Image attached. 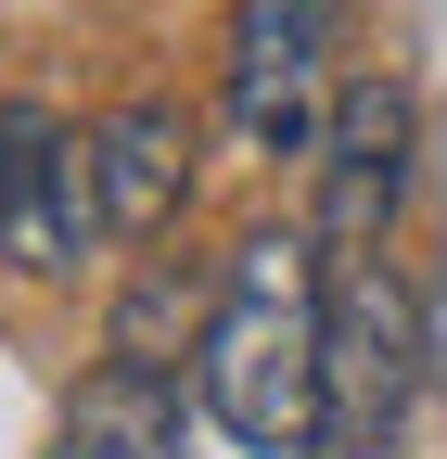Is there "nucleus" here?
<instances>
[{
    "mask_svg": "<svg viewBox=\"0 0 447 459\" xmlns=\"http://www.w3.org/2000/svg\"><path fill=\"white\" fill-rule=\"evenodd\" d=\"M116 243V217H102V166L90 141H65L51 115H0V255L26 281H65Z\"/></svg>",
    "mask_w": 447,
    "mask_h": 459,
    "instance_id": "20e7f679",
    "label": "nucleus"
},
{
    "mask_svg": "<svg viewBox=\"0 0 447 459\" xmlns=\"http://www.w3.org/2000/svg\"><path fill=\"white\" fill-rule=\"evenodd\" d=\"M358 0H243L231 13V128L256 153H320L332 128V51H346Z\"/></svg>",
    "mask_w": 447,
    "mask_h": 459,
    "instance_id": "f03ea898",
    "label": "nucleus"
},
{
    "mask_svg": "<svg viewBox=\"0 0 447 459\" xmlns=\"http://www.w3.org/2000/svg\"><path fill=\"white\" fill-rule=\"evenodd\" d=\"M192 383L231 446L307 459L332 446V268L320 230H243L217 268V319L192 344Z\"/></svg>",
    "mask_w": 447,
    "mask_h": 459,
    "instance_id": "f257e3e1",
    "label": "nucleus"
},
{
    "mask_svg": "<svg viewBox=\"0 0 447 459\" xmlns=\"http://www.w3.org/2000/svg\"><path fill=\"white\" fill-rule=\"evenodd\" d=\"M51 459H180V383L166 370H102L77 409H65V434H51Z\"/></svg>",
    "mask_w": 447,
    "mask_h": 459,
    "instance_id": "0eeeda50",
    "label": "nucleus"
},
{
    "mask_svg": "<svg viewBox=\"0 0 447 459\" xmlns=\"http://www.w3.org/2000/svg\"><path fill=\"white\" fill-rule=\"evenodd\" d=\"M205 319H217V281H192L180 255H153V268L128 281V307H116V358H128V370H166V358H180L166 332L205 344Z\"/></svg>",
    "mask_w": 447,
    "mask_h": 459,
    "instance_id": "6e6552de",
    "label": "nucleus"
},
{
    "mask_svg": "<svg viewBox=\"0 0 447 459\" xmlns=\"http://www.w3.org/2000/svg\"><path fill=\"white\" fill-rule=\"evenodd\" d=\"M90 166H102V217H116V243L180 217V179H192V128L166 102H128L116 128H90Z\"/></svg>",
    "mask_w": 447,
    "mask_h": 459,
    "instance_id": "423d86ee",
    "label": "nucleus"
},
{
    "mask_svg": "<svg viewBox=\"0 0 447 459\" xmlns=\"http://www.w3.org/2000/svg\"><path fill=\"white\" fill-rule=\"evenodd\" d=\"M332 268V446L371 459L383 434L409 421V383H422V319L397 294L383 255H320Z\"/></svg>",
    "mask_w": 447,
    "mask_h": 459,
    "instance_id": "7ed1b4c3",
    "label": "nucleus"
},
{
    "mask_svg": "<svg viewBox=\"0 0 447 459\" xmlns=\"http://www.w3.org/2000/svg\"><path fill=\"white\" fill-rule=\"evenodd\" d=\"M409 141H422V115H409L397 77H358L332 102V128H320V255H383V230L409 204Z\"/></svg>",
    "mask_w": 447,
    "mask_h": 459,
    "instance_id": "39448f33",
    "label": "nucleus"
}]
</instances>
